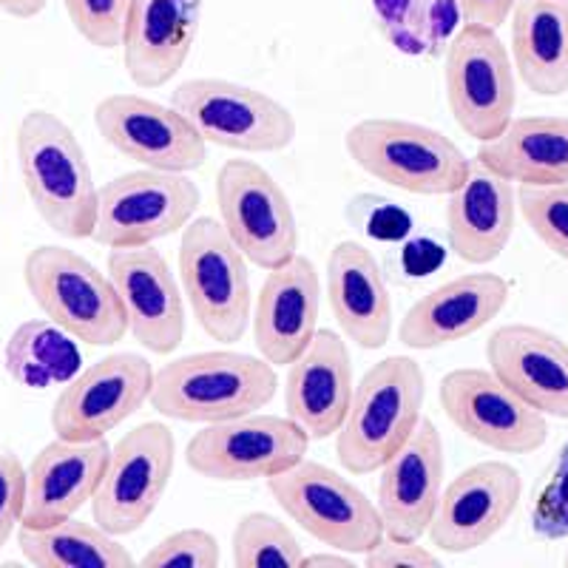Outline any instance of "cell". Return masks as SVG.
I'll list each match as a JSON object with an SVG mask.
<instances>
[{"instance_id": "16", "label": "cell", "mask_w": 568, "mask_h": 568, "mask_svg": "<svg viewBox=\"0 0 568 568\" xmlns=\"http://www.w3.org/2000/svg\"><path fill=\"white\" fill-rule=\"evenodd\" d=\"M94 125L111 149L142 169L191 174L207 160V142L174 105L142 94H109L94 105Z\"/></svg>"}, {"instance_id": "1", "label": "cell", "mask_w": 568, "mask_h": 568, "mask_svg": "<svg viewBox=\"0 0 568 568\" xmlns=\"http://www.w3.org/2000/svg\"><path fill=\"white\" fill-rule=\"evenodd\" d=\"M14 151L40 220L63 240H91L100 187L74 131L52 111L34 109L20 120Z\"/></svg>"}, {"instance_id": "41", "label": "cell", "mask_w": 568, "mask_h": 568, "mask_svg": "<svg viewBox=\"0 0 568 568\" xmlns=\"http://www.w3.org/2000/svg\"><path fill=\"white\" fill-rule=\"evenodd\" d=\"M49 0H0V12H7L14 20H32L45 9Z\"/></svg>"}, {"instance_id": "23", "label": "cell", "mask_w": 568, "mask_h": 568, "mask_svg": "<svg viewBox=\"0 0 568 568\" xmlns=\"http://www.w3.org/2000/svg\"><path fill=\"white\" fill-rule=\"evenodd\" d=\"M486 362L537 413L568 420V342L535 324H504L486 342Z\"/></svg>"}, {"instance_id": "40", "label": "cell", "mask_w": 568, "mask_h": 568, "mask_svg": "<svg viewBox=\"0 0 568 568\" xmlns=\"http://www.w3.org/2000/svg\"><path fill=\"white\" fill-rule=\"evenodd\" d=\"M458 7L466 27H484L497 32L504 23H509L517 0H458Z\"/></svg>"}, {"instance_id": "19", "label": "cell", "mask_w": 568, "mask_h": 568, "mask_svg": "<svg viewBox=\"0 0 568 568\" xmlns=\"http://www.w3.org/2000/svg\"><path fill=\"white\" fill-rule=\"evenodd\" d=\"M444 438L433 418H420L407 444L382 466L378 478V515L384 535L420 540L433 524L444 491Z\"/></svg>"}, {"instance_id": "20", "label": "cell", "mask_w": 568, "mask_h": 568, "mask_svg": "<svg viewBox=\"0 0 568 568\" xmlns=\"http://www.w3.org/2000/svg\"><path fill=\"white\" fill-rule=\"evenodd\" d=\"M318 313L322 278L311 258L296 253L291 262L267 271L251 316L262 358L273 367H291L318 333Z\"/></svg>"}, {"instance_id": "35", "label": "cell", "mask_w": 568, "mask_h": 568, "mask_svg": "<svg viewBox=\"0 0 568 568\" xmlns=\"http://www.w3.org/2000/svg\"><path fill=\"white\" fill-rule=\"evenodd\" d=\"M65 14L80 38L94 49H120L131 0H63Z\"/></svg>"}, {"instance_id": "22", "label": "cell", "mask_w": 568, "mask_h": 568, "mask_svg": "<svg viewBox=\"0 0 568 568\" xmlns=\"http://www.w3.org/2000/svg\"><path fill=\"white\" fill-rule=\"evenodd\" d=\"M511 287L497 273H464L440 284L404 313L398 342L409 349H438L489 327L509 304Z\"/></svg>"}, {"instance_id": "33", "label": "cell", "mask_w": 568, "mask_h": 568, "mask_svg": "<svg viewBox=\"0 0 568 568\" xmlns=\"http://www.w3.org/2000/svg\"><path fill=\"white\" fill-rule=\"evenodd\" d=\"M236 568H302L304 551L293 529L267 511H247L240 517L231 540Z\"/></svg>"}, {"instance_id": "37", "label": "cell", "mask_w": 568, "mask_h": 568, "mask_svg": "<svg viewBox=\"0 0 568 568\" xmlns=\"http://www.w3.org/2000/svg\"><path fill=\"white\" fill-rule=\"evenodd\" d=\"M220 542L205 529H180L162 537L156 546L145 551L140 566L145 568H216L220 566Z\"/></svg>"}, {"instance_id": "38", "label": "cell", "mask_w": 568, "mask_h": 568, "mask_svg": "<svg viewBox=\"0 0 568 568\" xmlns=\"http://www.w3.org/2000/svg\"><path fill=\"white\" fill-rule=\"evenodd\" d=\"M27 515V466L18 455L0 453V549L18 535Z\"/></svg>"}, {"instance_id": "18", "label": "cell", "mask_w": 568, "mask_h": 568, "mask_svg": "<svg viewBox=\"0 0 568 568\" xmlns=\"http://www.w3.org/2000/svg\"><path fill=\"white\" fill-rule=\"evenodd\" d=\"M123 304L129 333L154 355H171L185 338V293L154 245L120 247L105 262Z\"/></svg>"}, {"instance_id": "13", "label": "cell", "mask_w": 568, "mask_h": 568, "mask_svg": "<svg viewBox=\"0 0 568 568\" xmlns=\"http://www.w3.org/2000/svg\"><path fill=\"white\" fill-rule=\"evenodd\" d=\"M216 211L227 236L262 271L291 262L298 225L284 187L253 160H227L216 174Z\"/></svg>"}, {"instance_id": "43", "label": "cell", "mask_w": 568, "mask_h": 568, "mask_svg": "<svg viewBox=\"0 0 568 568\" xmlns=\"http://www.w3.org/2000/svg\"><path fill=\"white\" fill-rule=\"evenodd\" d=\"M566 566H568V551H566Z\"/></svg>"}, {"instance_id": "9", "label": "cell", "mask_w": 568, "mask_h": 568, "mask_svg": "<svg viewBox=\"0 0 568 568\" xmlns=\"http://www.w3.org/2000/svg\"><path fill=\"white\" fill-rule=\"evenodd\" d=\"M200 185L174 171H129L98 191L91 240L109 251L145 247L180 233L200 211Z\"/></svg>"}, {"instance_id": "5", "label": "cell", "mask_w": 568, "mask_h": 568, "mask_svg": "<svg viewBox=\"0 0 568 568\" xmlns=\"http://www.w3.org/2000/svg\"><path fill=\"white\" fill-rule=\"evenodd\" d=\"M23 282L43 316L89 347H111L129 333L109 273L60 245H38L23 258Z\"/></svg>"}, {"instance_id": "14", "label": "cell", "mask_w": 568, "mask_h": 568, "mask_svg": "<svg viewBox=\"0 0 568 568\" xmlns=\"http://www.w3.org/2000/svg\"><path fill=\"white\" fill-rule=\"evenodd\" d=\"M440 407L466 438L500 455H531L549 440V420L491 369L460 367L440 382Z\"/></svg>"}, {"instance_id": "10", "label": "cell", "mask_w": 568, "mask_h": 568, "mask_svg": "<svg viewBox=\"0 0 568 568\" xmlns=\"http://www.w3.org/2000/svg\"><path fill=\"white\" fill-rule=\"evenodd\" d=\"M176 440L169 424L145 420L111 446L103 480L91 497V517L114 537L140 531L174 478Z\"/></svg>"}, {"instance_id": "4", "label": "cell", "mask_w": 568, "mask_h": 568, "mask_svg": "<svg viewBox=\"0 0 568 568\" xmlns=\"http://www.w3.org/2000/svg\"><path fill=\"white\" fill-rule=\"evenodd\" d=\"M349 160L373 180L415 196H449L471 160L440 131L398 116H367L344 134Z\"/></svg>"}, {"instance_id": "15", "label": "cell", "mask_w": 568, "mask_h": 568, "mask_svg": "<svg viewBox=\"0 0 568 568\" xmlns=\"http://www.w3.org/2000/svg\"><path fill=\"white\" fill-rule=\"evenodd\" d=\"M154 367L140 353H111L80 369L54 398L52 429L65 440H103L149 400Z\"/></svg>"}, {"instance_id": "30", "label": "cell", "mask_w": 568, "mask_h": 568, "mask_svg": "<svg viewBox=\"0 0 568 568\" xmlns=\"http://www.w3.org/2000/svg\"><path fill=\"white\" fill-rule=\"evenodd\" d=\"M18 549L38 568H134L136 560L123 542L78 517L52 526H20Z\"/></svg>"}, {"instance_id": "28", "label": "cell", "mask_w": 568, "mask_h": 568, "mask_svg": "<svg viewBox=\"0 0 568 568\" xmlns=\"http://www.w3.org/2000/svg\"><path fill=\"white\" fill-rule=\"evenodd\" d=\"M475 162L515 185H568V116H515L504 134L480 142Z\"/></svg>"}, {"instance_id": "39", "label": "cell", "mask_w": 568, "mask_h": 568, "mask_svg": "<svg viewBox=\"0 0 568 568\" xmlns=\"http://www.w3.org/2000/svg\"><path fill=\"white\" fill-rule=\"evenodd\" d=\"M367 568H438V555L420 546V540H404V537L384 535L373 549L364 555Z\"/></svg>"}, {"instance_id": "6", "label": "cell", "mask_w": 568, "mask_h": 568, "mask_svg": "<svg viewBox=\"0 0 568 568\" xmlns=\"http://www.w3.org/2000/svg\"><path fill=\"white\" fill-rule=\"evenodd\" d=\"M180 284L196 324L207 338L233 344L253 316L251 273L245 253L213 216H194L182 227Z\"/></svg>"}, {"instance_id": "21", "label": "cell", "mask_w": 568, "mask_h": 568, "mask_svg": "<svg viewBox=\"0 0 568 568\" xmlns=\"http://www.w3.org/2000/svg\"><path fill=\"white\" fill-rule=\"evenodd\" d=\"M205 0H131L125 14V74L136 89H162L187 63L200 38Z\"/></svg>"}, {"instance_id": "32", "label": "cell", "mask_w": 568, "mask_h": 568, "mask_svg": "<svg viewBox=\"0 0 568 568\" xmlns=\"http://www.w3.org/2000/svg\"><path fill=\"white\" fill-rule=\"evenodd\" d=\"M378 32L395 52L433 60L460 29L458 0H369Z\"/></svg>"}, {"instance_id": "8", "label": "cell", "mask_w": 568, "mask_h": 568, "mask_svg": "<svg viewBox=\"0 0 568 568\" xmlns=\"http://www.w3.org/2000/svg\"><path fill=\"white\" fill-rule=\"evenodd\" d=\"M171 105L207 145L240 154H276L296 140V116L267 91L222 78H194L171 91Z\"/></svg>"}, {"instance_id": "3", "label": "cell", "mask_w": 568, "mask_h": 568, "mask_svg": "<svg viewBox=\"0 0 568 568\" xmlns=\"http://www.w3.org/2000/svg\"><path fill=\"white\" fill-rule=\"evenodd\" d=\"M426 375L409 355L373 364L353 387L347 418L336 433V458L349 475L382 469L424 418Z\"/></svg>"}, {"instance_id": "24", "label": "cell", "mask_w": 568, "mask_h": 568, "mask_svg": "<svg viewBox=\"0 0 568 568\" xmlns=\"http://www.w3.org/2000/svg\"><path fill=\"white\" fill-rule=\"evenodd\" d=\"M353 400V358L333 329H318L284 378V409L311 440L336 438Z\"/></svg>"}, {"instance_id": "29", "label": "cell", "mask_w": 568, "mask_h": 568, "mask_svg": "<svg viewBox=\"0 0 568 568\" xmlns=\"http://www.w3.org/2000/svg\"><path fill=\"white\" fill-rule=\"evenodd\" d=\"M511 65L537 98L568 91V0H517L511 12Z\"/></svg>"}, {"instance_id": "31", "label": "cell", "mask_w": 568, "mask_h": 568, "mask_svg": "<svg viewBox=\"0 0 568 568\" xmlns=\"http://www.w3.org/2000/svg\"><path fill=\"white\" fill-rule=\"evenodd\" d=\"M3 364L14 384L27 389L63 387L80 373L78 338L49 318L18 324L3 349Z\"/></svg>"}, {"instance_id": "12", "label": "cell", "mask_w": 568, "mask_h": 568, "mask_svg": "<svg viewBox=\"0 0 568 568\" xmlns=\"http://www.w3.org/2000/svg\"><path fill=\"white\" fill-rule=\"evenodd\" d=\"M311 438L287 415H242L205 424L185 446V464L207 480L245 484L282 475L307 458Z\"/></svg>"}, {"instance_id": "26", "label": "cell", "mask_w": 568, "mask_h": 568, "mask_svg": "<svg viewBox=\"0 0 568 568\" xmlns=\"http://www.w3.org/2000/svg\"><path fill=\"white\" fill-rule=\"evenodd\" d=\"M517 194L511 182L471 160L466 180L446 200V242L466 265H491L511 242Z\"/></svg>"}, {"instance_id": "34", "label": "cell", "mask_w": 568, "mask_h": 568, "mask_svg": "<svg viewBox=\"0 0 568 568\" xmlns=\"http://www.w3.org/2000/svg\"><path fill=\"white\" fill-rule=\"evenodd\" d=\"M517 211L537 240L568 262V185H520Z\"/></svg>"}, {"instance_id": "2", "label": "cell", "mask_w": 568, "mask_h": 568, "mask_svg": "<svg viewBox=\"0 0 568 568\" xmlns=\"http://www.w3.org/2000/svg\"><path fill=\"white\" fill-rule=\"evenodd\" d=\"M276 389V367L262 355L207 349L154 369L149 404L162 418L205 426L265 409Z\"/></svg>"}, {"instance_id": "27", "label": "cell", "mask_w": 568, "mask_h": 568, "mask_svg": "<svg viewBox=\"0 0 568 568\" xmlns=\"http://www.w3.org/2000/svg\"><path fill=\"white\" fill-rule=\"evenodd\" d=\"M327 298L344 336L362 349H382L393 336V296L382 265L362 242H338L327 256Z\"/></svg>"}, {"instance_id": "7", "label": "cell", "mask_w": 568, "mask_h": 568, "mask_svg": "<svg viewBox=\"0 0 568 568\" xmlns=\"http://www.w3.org/2000/svg\"><path fill=\"white\" fill-rule=\"evenodd\" d=\"M267 489L278 509L327 549L364 557L384 537L378 506L344 475L316 460L304 458L273 475Z\"/></svg>"}, {"instance_id": "17", "label": "cell", "mask_w": 568, "mask_h": 568, "mask_svg": "<svg viewBox=\"0 0 568 568\" xmlns=\"http://www.w3.org/2000/svg\"><path fill=\"white\" fill-rule=\"evenodd\" d=\"M524 478L506 460H480L446 484L426 529L429 542L446 555H466L491 540L517 511Z\"/></svg>"}, {"instance_id": "25", "label": "cell", "mask_w": 568, "mask_h": 568, "mask_svg": "<svg viewBox=\"0 0 568 568\" xmlns=\"http://www.w3.org/2000/svg\"><path fill=\"white\" fill-rule=\"evenodd\" d=\"M109 455L105 438L45 444L27 469V515L20 526H52L78 515L98 491Z\"/></svg>"}, {"instance_id": "42", "label": "cell", "mask_w": 568, "mask_h": 568, "mask_svg": "<svg viewBox=\"0 0 568 568\" xmlns=\"http://www.w3.org/2000/svg\"><path fill=\"white\" fill-rule=\"evenodd\" d=\"M304 568H353V555H344V551H318V555H304L302 560Z\"/></svg>"}, {"instance_id": "36", "label": "cell", "mask_w": 568, "mask_h": 568, "mask_svg": "<svg viewBox=\"0 0 568 568\" xmlns=\"http://www.w3.org/2000/svg\"><path fill=\"white\" fill-rule=\"evenodd\" d=\"M531 531L540 540L568 537V440L537 489L535 504H531Z\"/></svg>"}, {"instance_id": "11", "label": "cell", "mask_w": 568, "mask_h": 568, "mask_svg": "<svg viewBox=\"0 0 568 568\" xmlns=\"http://www.w3.org/2000/svg\"><path fill=\"white\" fill-rule=\"evenodd\" d=\"M446 103L466 136L489 142L515 120L511 54L495 29L460 27L444 54Z\"/></svg>"}]
</instances>
